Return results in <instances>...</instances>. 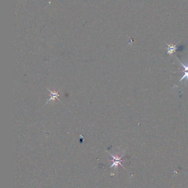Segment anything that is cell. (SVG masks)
I'll return each instance as SVG.
<instances>
[{
  "label": "cell",
  "mask_w": 188,
  "mask_h": 188,
  "mask_svg": "<svg viewBox=\"0 0 188 188\" xmlns=\"http://www.w3.org/2000/svg\"><path fill=\"white\" fill-rule=\"evenodd\" d=\"M184 79H186V82H188V71L184 72V74L183 77H182V78L180 79V80H179V82H182Z\"/></svg>",
  "instance_id": "277c9868"
},
{
  "label": "cell",
  "mask_w": 188,
  "mask_h": 188,
  "mask_svg": "<svg viewBox=\"0 0 188 188\" xmlns=\"http://www.w3.org/2000/svg\"><path fill=\"white\" fill-rule=\"evenodd\" d=\"M179 61V60H178ZM179 62H180V64H181V66L183 67V68H184V72H186V71H188V66H186L185 64H184L183 63H182L180 61H179Z\"/></svg>",
  "instance_id": "5b68a950"
},
{
  "label": "cell",
  "mask_w": 188,
  "mask_h": 188,
  "mask_svg": "<svg viewBox=\"0 0 188 188\" xmlns=\"http://www.w3.org/2000/svg\"><path fill=\"white\" fill-rule=\"evenodd\" d=\"M111 156L113 157V164H112L111 167L114 166H117L118 164H121V163H120L121 157L114 156L113 155H111Z\"/></svg>",
  "instance_id": "3957f363"
},
{
  "label": "cell",
  "mask_w": 188,
  "mask_h": 188,
  "mask_svg": "<svg viewBox=\"0 0 188 188\" xmlns=\"http://www.w3.org/2000/svg\"><path fill=\"white\" fill-rule=\"evenodd\" d=\"M48 90L50 93L51 94V96L50 98H49V99H48V101H47V102L46 103H48V102L49 101H50L51 100H53V101H55V100H58V101H60V102H61V101L59 100V98H58V96H60V94H58L59 92H60V90H58V91H57V92H55V91H51L50 90H49V89H48Z\"/></svg>",
  "instance_id": "6da1fadb"
},
{
  "label": "cell",
  "mask_w": 188,
  "mask_h": 188,
  "mask_svg": "<svg viewBox=\"0 0 188 188\" xmlns=\"http://www.w3.org/2000/svg\"><path fill=\"white\" fill-rule=\"evenodd\" d=\"M168 45V52H167V54L170 55H172L173 53L175 52L176 51V50L177 49V48L176 47L175 45H169L167 44Z\"/></svg>",
  "instance_id": "7a4b0ae2"
}]
</instances>
